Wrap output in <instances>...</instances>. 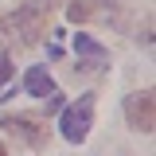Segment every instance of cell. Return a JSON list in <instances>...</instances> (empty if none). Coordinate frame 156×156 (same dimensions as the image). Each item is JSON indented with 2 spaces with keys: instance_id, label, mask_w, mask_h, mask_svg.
I'll use <instances>...</instances> for the list:
<instances>
[{
  "instance_id": "4",
  "label": "cell",
  "mask_w": 156,
  "mask_h": 156,
  "mask_svg": "<svg viewBox=\"0 0 156 156\" xmlns=\"http://www.w3.org/2000/svg\"><path fill=\"white\" fill-rule=\"evenodd\" d=\"M0 125H4L8 133L23 136L31 148H39V144L47 140V125H39L35 117H23V113H4V117H0Z\"/></svg>"
},
{
  "instance_id": "8",
  "label": "cell",
  "mask_w": 156,
  "mask_h": 156,
  "mask_svg": "<svg viewBox=\"0 0 156 156\" xmlns=\"http://www.w3.org/2000/svg\"><path fill=\"white\" fill-rule=\"evenodd\" d=\"M66 16L74 20V23H78V20H86V16H90V4H82V0H74V4L66 8Z\"/></svg>"
},
{
  "instance_id": "9",
  "label": "cell",
  "mask_w": 156,
  "mask_h": 156,
  "mask_svg": "<svg viewBox=\"0 0 156 156\" xmlns=\"http://www.w3.org/2000/svg\"><path fill=\"white\" fill-rule=\"evenodd\" d=\"M0 156H8V148H4V140H0Z\"/></svg>"
},
{
  "instance_id": "7",
  "label": "cell",
  "mask_w": 156,
  "mask_h": 156,
  "mask_svg": "<svg viewBox=\"0 0 156 156\" xmlns=\"http://www.w3.org/2000/svg\"><path fill=\"white\" fill-rule=\"evenodd\" d=\"M12 74H16V66L8 62V55H0V90H4V86L12 82Z\"/></svg>"
},
{
  "instance_id": "2",
  "label": "cell",
  "mask_w": 156,
  "mask_h": 156,
  "mask_svg": "<svg viewBox=\"0 0 156 156\" xmlns=\"http://www.w3.org/2000/svg\"><path fill=\"white\" fill-rule=\"evenodd\" d=\"M90 125H94V94H82L74 105L62 109L58 129H62V136H66L70 144H82V140L90 136Z\"/></svg>"
},
{
  "instance_id": "3",
  "label": "cell",
  "mask_w": 156,
  "mask_h": 156,
  "mask_svg": "<svg viewBox=\"0 0 156 156\" xmlns=\"http://www.w3.org/2000/svg\"><path fill=\"white\" fill-rule=\"evenodd\" d=\"M125 117L136 133H152L156 125V101H152V90H140V94H129L125 101Z\"/></svg>"
},
{
  "instance_id": "5",
  "label": "cell",
  "mask_w": 156,
  "mask_h": 156,
  "mask_svg": "<svg viewBox=\"0 0 156 156\" xmlns=\"http://www.w3.org/2000/svg\"><path fill=\"white\" fill-rule=\"evenodd\" d=\"M23 90L35 98H47V94H58L55 90V78L47 74V66H31L27 74H23Z\"/></svg>"
},
{
  "instance_id": "6",
  "label": "cell",
  "mask_w": 156,
  "mask_h": 156,
  "mask_svg": "<svg viewBox=\"0 0 156 156\" xmlns=\"http://www.w3.org/2000/svg\"><path fill=\"white\" fill-rule=\"evenodd\" d=\"M74 51H78L82 58H90L94 66H105V58H109V51H105L98 39H90L86 31H78V35H74Z\"/></svg>"
},
{
  "instance_id": "1",
  "label": "cell",
  "mask_w": 156,
  "mask_h": 156,
  "mask_svg": "<svg viewBox=\"0 0 156 156\" xmlns=\"http://www.w3.org/2000/svg\"><path fill=\"white\" fill-rule=\"evenodd\" d=\"M58 8V0H27L23 8L0 16V35L8 47H31L43 31H47V20Z\"/></svg>"
}]
</instances>
